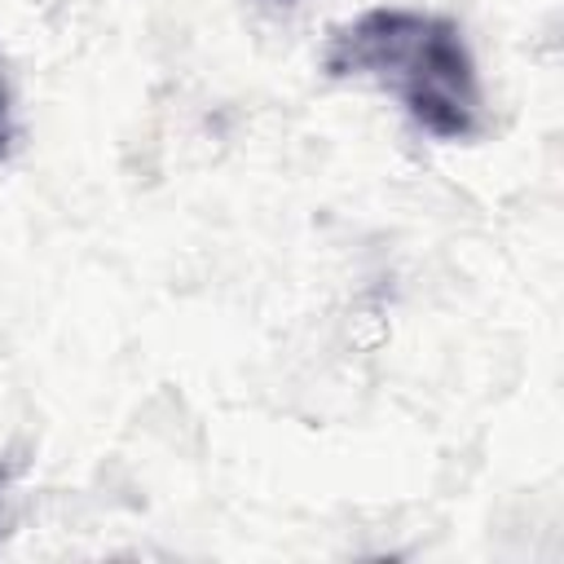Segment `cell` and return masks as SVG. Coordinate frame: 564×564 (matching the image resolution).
<instances>
[{"instance_id":"1","label":"cell","mask_w":564,"mask_h":564,"mask_svg":"<svg viewBox=\"0 0 564 564\" xmlns=\"http://www.w3.org/2000/svg\"><path fill=\"white\" fill-rule=\"evenodd\" d=\"M322 66L335 79H370L397 93L405 115L436 141H467L485 128L476 57L458 22L441 13L366 9L330 31Z\"/></svg>"},{"instance_id":"2","label":"cell","mask_w":564,"mask_h":564,"mask_svg":"<svg viewBox=\"0 0 564 564\" xmlns=\"http://www.w3.org/2000/svg\"><path fill=\"white\" fill-rule=\"evenodd\" d=\"M13 137V97H9V70H4V53H0V154Z\"/></svg>"},{"instance_id":"3","label":"cell","mask_w":564,"mask_h":564,"mask_svg":"<svg viewBox=\"0 0 564 564\" xmlns=\"http://www.w3.org/2000/svg\"><path fill=\"white\" fill-rule=\"evenodd\" d=\"M278 4H291V0H278Z\"/></svg>"}]
</instances>
